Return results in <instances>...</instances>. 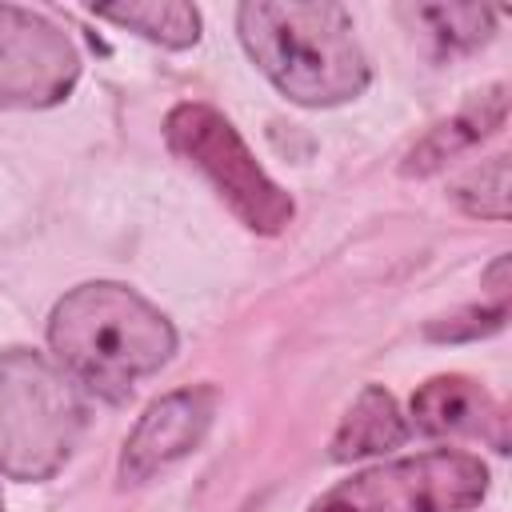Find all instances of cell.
Instances as JSON below:
<instances>
[{"label":"cell","mask_w":512,"mask_h":512,"mask_svg":"<svg viewBox=\"0 0 512 512\" xmlns=\"http://www.w3.org/2000/svg\"><path fill=\"white\" fill-rule=\"evenodd\" d=\"M48 348L64 376L112 404L160 372L176 352L172 320L120 280H88L64 292L48 316Z\"/></svg>","instance_id":"cell-1"},{"label":"cell","mask_w":512,"mask_h":512,"mask_svg":"<svg viewBox=\"0 0 512 512\" xmlns=\"http://www.w3.org/2000/svg\"><path fill=\"white\" fill-rule=\"evenodd\" d=\"M352 16L332 0H248L236 8V36L252 64L304 108L356 100L372 68L352 36Z\"/></svg>","instance_id":"cell-2"},{"label":"cell","mask_w":512,"mask_h":512,"mask_svg":"<svg viewBox=\"0 0 512 512\" xmlns=\"http://www.w3.org/2000/svg\"><path fill=\"white\" fill-rule=\"evenodd\" d=\"M88 424L80 388L32 348L0 352V472L12 480L56 476Z\"/></svg>","instance_id":"cell-3"},{"label":"cell","mask_w":512,"mask_h":512,"mask_svg":"<svg viewBox=\"0 0 512 512\" xmlns=\"http://www.w3.org/2000/svg\"><path fill=\"white\" fill-rule=\"evenodd\" d=\"M164 140L184 164H192L220 192V200L240 216L244 228L260 236H276L292 224L296 212L292 196L256 164L244 136L220 108L204 100L176 104L164 116Z\"/></svg>","instance_id":"cell-4"},{"label":"cell","mask_w":512,"mask_h":512,"mask_svg":"<svg viewBox=\"0 0 512 512\" xmlns=\"http://www.w3.org/2000/svg\"><path fill=\"white\" fill-rule=\"evenodd\" d=\"M488 496V464L460 448L384 460L352 472L308 512H472Z\"/></svg>","instance_id":"cell-5"},{"label":"cell","mask_w":512,"mask_h":512,"mask_svg":"<svg viewBox=\"0 0 512 512\" xmlns=\"http://www.w3.org/2000/svg\"><path fill=\"white\" fill-rule=\"evenodd\" d=\"M76 80L80 52L72 36L44 12L0 4V108H52Z\"/></svg>","instance_id":"cell-6"},{"label":"cell","mask_w":512,"mask_h":512,"mask_svg":"<svg viewBox=\"0 0 512 512\" xmlns=\"http://www.w3.org/2000/svg\"><path fill=\"white\" fill-rule=\"evenodd\" d=\"M212 416H216V388H208V384L176 388V392L152 400L124 440L120 480L144 484L156 472L184 460L188 452H196L212 428Z\"/></svg>","instance_id":"cell-7"},{"label":"cell","mask_w":512,"mask_h":512,"mask_svg":"<svg viewBox=\"0 0 512 512\" xmlns=\"http://www.w3.org/2000/svg\"><path fill=\"white\" fill-rule=\"evenodd\" d=\"M424 436H472L492 452H508V412L472 376H432L412 396V424Z\"/></svg>","instance_id":"cell-8"},{"label":"cell","mask_w":512,"mask_h":512,"mask_svg":"<svg viewBox=\"0 0 512 512\" xmlns=\"http://www.w3.org/2000/svg\"><path fill=\"white\" fill-rule=\"evenodd\" d=\"M504 120H508V88H504V84H492L488 92H480L476 100H468L456 116H448V120L436 124L428 136H420V140L408 148L400 172H404V176H432V172H440L448 160H456L460 152H468V148H476L480 140L496 136V132L504 128Z\"/></svg>","instance_id":"cell-9"},{"label":"cell","mask_w":512,"mask_h":512,"mask_svg":"<svg viewBox=\"0 0 512 512\" xmlns=\"http://www.w3.org/2000/svg\"><path fill=\"white\" fill-rule=\"evenodd\" d=\"M408 420L400 416L396 400L388 388L380 384H364L360 396L352 400V408L340 416L336 432H332V460H364V456H380L392 452L408 440Z\"/></svg>","instance_id":"cell-10"},{"label":"cell","mask_w":512,"mask_h":512,"mask_svg":"<svg viewBox=\"0 0 512 512\" xmlns=\"http://www.w3.org/2000/svg\"><path fill=\"white\" fill-rule=\"evenodd\" d=\"M400 16L440 56L476 52L496 32V12L484 4H412V8H400Z\"/></svg>","instance_id":"cell-11"},{"label":"cell","mask_w":512,"mask_h":512,"mask_svg":"<svg viewBox=\"0 0 512 512\" xmlns=\"http://www.w3.org/2000/svg\"><path fill=\"white\" fill-rule=\"evenodd\" d=\"M96 20L132 28L136 36L160 44V48H192L200 40V12L184 0H140V4H104L92 8Z\"/></svg>","instance_id":"cell-12"},{"label":"cell","mask_w":512,"mask_h":512,"mask_svg":"<svg viewBox=\"0 0 512 512\" xmlns=\"http://www.w3.org/2000/svg\"><path fill=\"white\" fill-rule=\"evenodd\" d=\"M456 204L480 220H508V156H492L456 184Z\"/></svg>","instance_id":"cell-13"},{"label":"cell","mask_w":512,"mask_h":512,"mask_svg":"<svg viewBox=\"0 0 512 512\" xmlns=\"http://www.w3.org/2000/svg\"><path fill=\"white\" fill-rule=\"evenodd\" d=\"M508 320V300H496L488 308L480 304H468L460 312H448V316H436L424 324V336L428 340H440V344H460V340H480V336H492L500 332Z\"/></svg>","instance_id":"cell-14"},{"label":"cell","mask_w":512,"mask_h":512,"mask_svg":"<svg viewBox=\"0 0 512 512\" xmlns=\"http://www.w3.org/2000/svg\"><path fill=\"white\" fill-rule=\"evenodd\" d=\"M0 512H4V500H0Z\"/></svg>","instance_id":"cell-15"}]
</instances>
